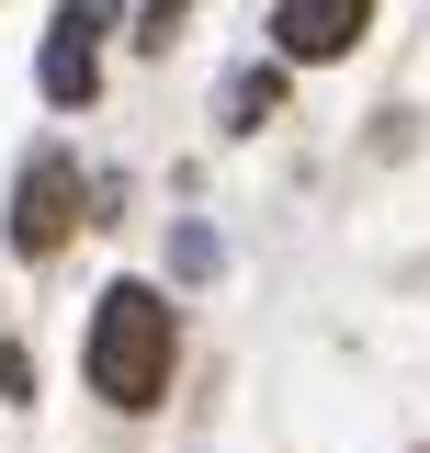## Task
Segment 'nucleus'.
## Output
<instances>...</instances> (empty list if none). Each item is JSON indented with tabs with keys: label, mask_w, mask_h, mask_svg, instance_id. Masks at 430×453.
I'll list each match as a JSON object with an SVG mask.
<instances>
[{
	"label": "nucleus",
	"mask_w": 430,
	"mask_h": 453,
	"mask_svg": "<svg viewBox=\"0 0 430 453\" xmlns=\"http://www.w3.org/2000/svg\"><path fill=\"white\" fill-rule=\"evenodd\" d=\"M363 23H374V0H283V12H272V46L318 68V57H351V46H363Z\"/></svg>",
	"instance_id": "obj_3"
},
{
	"label": "nucleus",
	"mask_w": 430,
	"mask_h": 453,
	"mask_svg": "<svg viewBox=\"0 0 430 453\" xmlns=\"http://www.w3.org/2000/svg\"><path fill=\"white\" fill-rule=\"evenodd\" d=\"M68 193H80V181H68V159H35L23 170V193H12V250H23V261H57V250H68V226H80V204H68Z\"/></svg>",
	"instance_id": "obj_2"
},
{
	"label": "nucleus",
	"mask_w": 430,
	"mask_h": 453,
	"mask_svg": "<svg viewBox=\"0 0 430 453\" xmlns=\"http://www.w3.org/2000/svg\"><path fill=\"white\" fill-rule=\"evenodd\" d=\"M80 12H91V23H103V12H113V0H80Z\"/></svg>",
	"instance_id": "obj_7"
},
{
	"label": "nucleus",
	"mask_w": 430,
	"mask_h": 453,
	"mask_svg": "<svg viewBox=\"0 0 430 453\" xmlns=\"http://www.w3.org/2000/svg\"><path fill=\"white\" fill-rule=\"evenodd\" d=\"M91 46H103V23L68 0V12L46 23V103H91V80H103V57H91Z\"/></svg>",
	"instance_id": "obj_4"
},
{
	"label": "nucleus",
	"mask_w": 430,
	"mask_h": 453,
	"mask_svg": "<svg viewBox=\"0 0 430 453\" xmlns=\"http://www.w3.org/2000/svg\"><path fill=\"white\" fill-rule=\"evenodd\" d=\"M91 386L113 408H159V386H170V306L148 283H113L103 306H91Z\"/></svg>",
	"instance_id": "obj_1"
},
{
	"label": "nucleus",
	"mask_w": 430,
	"mask_h": 453,
	"mask_svg": "<svg viewBox=\"0 0 430 453\" xmlns=\"http://www.w3.org/2000/svg\"><path fill=\"white\" fill-rule=\"evenodd\" d=\"M261 113H272V80H238V91H227V125H238V136H250Z\"/></svg>",
	"instance_id": "obj_5"
},
{
	"label": "nucleus",
	"mask_w": 430,
	"mask_h": 453,
	"mask_svg": "<svg viewBox=\"0 0 430 453\" xmlns=\"http://www.w3.org/2000/svg\"><path fill=\"white\" fill-rule=\"evenodd\" d=\"M181 12H193V0H148V23H136V46H170V35H181Z\"/></svg>",
	"instance_id": "obj_6"
}]
</instances>
